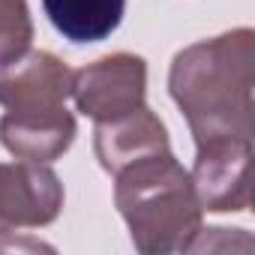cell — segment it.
I'll return each instance as SVG.
<instances>
[{"instance_id":"obj_1","label":"cell","mask_w":255,"mask_h":255,"mask_svg":"<svg viewBox=\"0 0 255 255\" xmlns=\"http://www.w3.org/2000/svg\"><path fill=\"white\" fill-rule=\"evenodd\" d=\"M255 30L234 27L174 54L168 93L198 144L255 135Z\"/></svg>"},{"instance_id":"obj_2","label":"cell","mask_w":255,"mask_h":255,"mask_svg":"<svg viewBox=\"0 0 255 255\" xmlns=\"http://www.w3.org/2000/svg\"><path fill=\"white\" fill-rule=\"evenodd\" d=\"M114 204L141 255L189 252L201 234V201L174 153H156L114 174Z\"/></svg>"},{"instance_id":"obj_3","label":"cell","mask_w":255,"mask_h":255,"mask_svg":"<svg viewBox=\"0 0 255 255\" xmlns=\"http://www.w3.org/2000/svg\"><path fill=\"white\" fill-rule=\"evenodd\" d=\"M147 96V63L138 54L117 51L75 69L72 99L84 117L105 123L144 105Z\"/></svg>"},{"instance_id":"obj_4","label":"cell","mask_w":255,"mask_h":255,"mask_svg":"<svg viewBox=\"0 0 255 255\" xmlns=\"http://www.w3.org/2000/svg\"><path fill=\"white\" fill-rule=\"evenodd\" d=\"M75 69L51 51H24L0 66V105L6 114H57L72 99Z\"/></svg>"},{"instance_id":"obj_5","label":"cell","mask_w":255,"mask_h":255,"mask_svg":"<svg viewBox=\"0 0 255 255\" xmlns=\"http://www.w3.org/2000/svg\"><path fill=\"white\" fill-rule=\"evenodd\" d=\"M201 210L243 213L252 207V138H228L195 147L189 171Z\"/></svg>"},{"instance_id":"obj_6","label":"cell","mask_w":255,"mask_h":255,"mask_svg":"<svg viewBox=\"0 0 255 255\" xmlns=\"http://www.w3.org/2000/svg\"><path fill=\"white\" fill-rule=\"evenodd\" d=\"M63 210V183L48 162H0V234L51 225Z\"/></svg>"},{"instance_id":"obj_7","label":"cell","mask_w":255,"mask_h":255,"mask_svg":"<svg viewBox=\"0 0 255 255\" xmlns=\"http://www.w3.org/2000/svg\"><path fill=\"white\" fill-rule=\"evenodd\" d=\"M93 150H96L99 165L114 177L117 171H123L132 162H141L156 153H168L171 141H168V129L159 120V114L150 111L147 105H138L135 111L123 114V117L96 123Z\"/></svg>"},{"instance_id":"obj_8","label":"cell","mask_w":255,"mask_h":255,"mask_svg":"<svg viewBox=\"0 0 255 255\" xmlns=\"http://www.w3.org/2000/svg\"><path fill=\"white\" fill-rule=\"evenodd\" d=\"M75 114L69 108L42 117L24 114H0V144L15 159L30 162H54L75 141Z\"/></svg>"},{"instance_id":"obj_9","label":"cell","mask_w":255,"mask_h":255,"mask_svg":"<svg viewBox=\"0 0 255 255\" xmlns=\"http://www.w3.org/2000/svg\"><path fill=\"white\" fill-rule=\"evenodd\" d=\"M51 27L72 45L108 39L126 12V0H42Z\"/></svg>"},{"instance_id":"obj_10","label":"cell","mask_w":255,"mask_h":255,"mask_svg":"<svg viewBox=\"0 0 255 255\" xmlns=\"http://www.w3.org/2000/svg\"><path fill=\"white\" fill-rule=\"evenodd\" d=\"M33 39L27 0H0V66L21 57Z\"/></svg>"}]
</instances>
